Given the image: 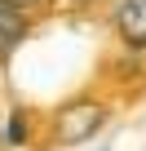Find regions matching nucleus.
Masks as SVG:
<instances>
[{"label": "nucleus", "instance_id": "f03ea898", "mask_svg": "<svg viewBox=\"0 0 146 151\" xmlns=\"http://www.w3.org/2000/svg\"><path fill=\"white\" fill-rule=\"evenodd\" d=\"M22 36H27V14L9 0H0V62L22 45Z\"/></svg>", "mask_w": 146, "mask_h": 151}, {"label": "nucleus", "instance_id": "20e7f679", "mask_svg": "<svg viewBox=\"0 0 146 151\" xmlns=\"http://www.w3.org/2000/svg\"><path fill=\"white\" fill-rule=\"evenodd\" d=\"M9 5H18V9H27V5H36V0H9Z\"/></svg>", "mask_w": 146, "mask_h": 151}, {"label": "nucleus", "instance_id": "f257e3e1", "mask_svg": "<svg viewBox=\"0 0 146 151\" xmlns=\"http://www.w3.org/2000/svg\"><path fill=\"white\" fill-rule=\"evenodd\" d=\"M115 27L124 45L142 49L146 45V0H115Z\"/></svg>", "mask_w": 146, "mask_h": 151}, {"label": "nucleus", "instance_id": "7ed1b4c3", "mask_svg": "<svg viewBox=\"0 0 146 151\" xmlns=\"http://www.w3.org/2000/svg\"><path fill=\"white\" fill-rule=\"evenodd\" d=\"M102 124V107H71L66 116H62V142H80L84 133H93Z\"/></svg>", "mask_w": 146, "mask_h": 151}]
</instances>
